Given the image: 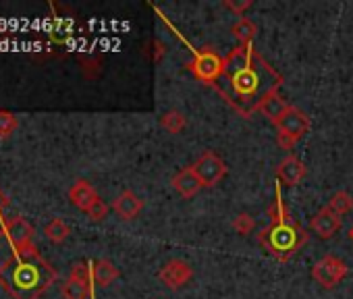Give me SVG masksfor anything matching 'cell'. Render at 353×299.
I'll use <instances>...</instances> for the list:
<instances>
[{
    "label": "cell",
    "instance_id": "cell-28",
    "mask_svg": "<svg viewBox=\"0 0 353 299\" xmlns=\"http://www.w3.org/2000/svg\"><path fill=\"white\" fill-rule=\"evenodd\" d=\"M154 46H156V54H154V61H160L162 59V54H164V44L162 42H154Z\"/></svg>",
    "mask_w": 353,
    "mask_h": 299
},
{
    "label": "cell",
    "instance_id": "cell-3",
    "mask_svg": "<svg viewBox=\"0 0 353 299\" xmlns=\"http://www.w3.org/2000/svg\"><path fill=\"white\" fill-rule=\"evenodd\" d=\"M268 220L270 225L258 235L260 245L279 262L291 260L307 243V233L289 216V210L283 202L281 183H276L274 187V200L268 208Z\"/></svg>",
    "mask_w": 353,
    "mask_h": 299
},
{
    "label": "cell",
    "instance_id": "cell-17",
    "mask_svg": "<svg viewBox=\"0 0 353 299\" xmlns=\"http://www.w3.org/2000/svg\"><path fill=\"white\" fill-rule=\"evenodd\" d=\"M61 293H63L65 299H88L92 295V282L67 278L63 282V287H61Z\"/></svg>",
    "mask_w": 353,
    "mask_h": 299
},
{
    "label": "cell",
    "instance_id": "cell-20",
    "mask_svg": "<svg viewBox=\"0 0 353 299\" xmlns=\"http://www.w3.org/2000/svg\"><path fill=\"white\" fill-rule=\"evenodd\" d=\"M44 233H46V237H48L52 243H63V241L69 237L71 229H69V225H67L63 218H52V220L46 225Z\"/></svg>",
    "mask_w": 353,
    "mask_h": 299
},
{
    "label": "cell",
    "instance_id": "cell-27",
    "mask_svg": "<svg viewBox=\"0 0 353 299\" xmlns=\"http://www.w3.org/2000/svg\"><path fill=\"white\" fill-rule=\"evenodd\" d=\"M276 143H279L283 150H293V145H295L297 141H295L293 137H289V135H285V133L279 131V133H276Z\"/></svg>",
    "mask_w": 353,
    "mask_h": 299
},
{
    "label": "cell",
    "instance_id": "cell-2",
    "mask_svg": "<svg viewBox=\"0 0 353 299\" xmlns=\"http://www.w3.org/2000/svg\"><path fill=\"white\" fill-rule=\"evenodd\" d=\"M57 270L36 251L21 249L0 264V287L13 299H38L57 282Z\"/></svg>",
    "mask_w": 353,
    "mask_h": 299
},
{
    "label": "cell",
    "instance_id": "cell-30",
    "mask_svg": "<svg viewBox=\"0 0 353 299\" xmlns=\"http://www.w3.org/2000/svg\"><path fill=\"white\" fill-rule=\"evenodd\" d=\"M349 239H351V241H353V227H351V229H349Z\"/></svg>",
    "mask_w": 353,
    "mask_h": 299
},
{
    "label": "cell",
    "instance_id": "cell-21",
    "mask_svg": "<svg viewBox=\"0 0 353 299\" xmlns=\"http://www.w3.org/2000/svg\"><path fill=\"white\" fill-rule=\"evenodd\" d=\"M326 208H330L334 214L343 216V214H347V212L353 210V198H351L347 192H336V194L328 200V206H326Z\"/></svg>",
    "mask_w": 353,
    "mask_h": 299
},
{
    "label": "cell",
    "instance_id": "cell-14",
    "mask_svg": "<svg viewBox=\"0 0 353 299\" xmlns=\"http://www.w3.org/2000/svg\"><path fill=\"white\" fill-rule=\"evenodd\" d=\"M170 183H172L174 192L179 194L181 198H185V200L198 196V192L202 189V183H200V179L196 177V173L192 171V167H188V169H183V171L176 173V175L172 177Z\"/></svg>",
    "mask_w": 353,
    "mask_h": 299
},
{
    "label": "cell",
    "instance_id": "cell-15",
    "mask_svg": "<svg viewBox=\"0 0 353 299\" xmlns=\"http://www.w3.org/2000/svg\"><path fill=\"white\" fill-rule=\"evenodd\" d=\"M287 108H289V104L285 102V98L279 94V92H272V94H268L262 102H260V106H258V112H262L270 123H279V118L287 112Z\"/></svg>",
    "mask_w": 353,
    "mask_h": 299
},
{
    "label": "cell",
    "instance_id": "cell-4",
    "mask_svg": "<svg viewBox=\"0 0 353 299\" xmlns=\"http://www.w3.org/2000/svg\"><path fill=\"white\" fill-rule=\"evenodd\" d=\"M223 63L225 59H221L212 48H204V50H194V61L188 67L198 81L214 85V81L223 73Z\"/></svg>",
    "mask_w": 353,
    "mask_h": 299
},
{
    "label": "cell",
    "instance_id": "cell-9",
    "mask_svg": "<svg viewBox=\"0 0 353 299\" xmlns=\"http://www.w3.org/2000/svg\"><path fill=\"white\" fill-rule=\"evenodd\" d=\"M7 237L9 241L13 243L15 251H21V249H32L34 247V227L21 218V216H15L7 223Z\"/></svg>",
    "mask_w": 353,
    "mask_h": 299
},
{
    "label": "cell",
    "instance_id": "cell-13",
    "mask_svg": "<svg viewBox=\"0 0 353 299\" xmlns=\"http://www.w3.org/2000/svg\"><path fill=\"white\" fill-rule=\"evenodd\" d=\"M112 210L123 218V220H133L139 216V212L143 210V200L139 196H135L133 192H123L119 194V198L112 202Z\"/></svg>",
    "mask_w": 353,
    "mask_h": 299
},
{
    "label": "cell",
    "instance_id": "cell-23",
    "mask_svg": "<svg viewBox=\"0 0 353 299\" xmlns=\"http://www.w3.org/2000/svg\"><path fill=\"white\" fill-rule=\"evenodd\" d=\"M233 229L239 233V235H250L254 229H256V220L248 214V212H241L233 218Z\"/></svg>",
    "mask_w": 353,
    "mask_h": 299
},
{
    "label": "cell",
    "instance_id": "cell-8",
    "mask_svg": "<svg viewBox=\"0 0 353 299\" xmlns=\"http://www.w3.org/2000/svg\"><path fill=\"white\" fill-rule=\"evenodd\" d=\"M310 127H312L310 116H307L303 110L295 108V106H289L287 112H285V114L279 118V123H276V129H279L281 133L293 137L295 141H299V139L310 131Z\"/></svg>",
    "mask_w": 353,
    "mask_h": 299
},
{
    "label": "cell",
    "instance_id": "cell-7",
    "mask_svg": "<svg viewBox=\"0 0 353 299\" xmlns=\"http://www.w3.org/2000/svg\"><path fill=\"white\" fill-rule=\"evenodd\" d=\"M158 276H160V280H162L164 287H168V289H181V287H185L192 280L194 268L185 260L174 258V260H168L160 268Z\"/></svg>",
    "mask_w": 353,
    "mask_h": 299
},
{
    "label": "cell",
    "instance_id": "cell-1",
    "mask_svg": "<svg viewBox=\"0 0 353 299\" xmlns=\"http://www.w3.org/2000/svg\"><path fill=\"white\" fill-rule=\"evenodd\" d=\"M283 77L252 44H237L223 63V73L214 81V90L241 116H252L260 102L279 92Z\"/></svg>",
    "mask_w": 353,
    "mask_h": 299
},
{
    "label": "cell",
    "instance_id": "cell-12",
    "mask_svg": "<svg viewBox=\"0 0 353 299\" xmlns=\"http://www.w3.org/2000/svg\"><path fill=\"white\" fill-rule=\"evenodd\" d=\"M69 200L75 208H79L81 212H88L100 198L96 194V189L92 187V183H88L85 179H79L71 185L69 189Z\"/></svg>",
    "mask_w": 353,
    "mask_h": 299
},
{
    "label": "cell",
    "instance_id": "cell-18",
    "mask_svg": "<svg viewBox=\"0 0 353 299\" xmlns=\"http://www.w3.org/2000/svg\"><path fill=\"white\" fill-rule=\"evenodd\" d=\"M231 34H233V38H235L239 44H252L254 38H256V34H258V28H256V23L250 21L248 17H241V19L231 28Z\"/></svg>",
    "mask_w": 353,
    "mask_h": 299
},
{
    "label": "cell",
    "instance_id": "cell-19",
    "mask_svg": "<svg viewBox=\"0 0 353 299\" xmlns=\"http://www.w3.org/2000/svg\"><path fill=\"white\" fill-rule=\"evenodd\" d=\"M160 125L168 133L176 135V133H181L188 127V118H185V114L181 110H168V112H164L160 116Z\"/></svg>",
    "mask_w": 353,
    "mask_h": 299
},
{
    "label": "cell",
    "instance_id": "cell-24",
    "mask_svg": "<svg viewBox=\"0 0 353 299\" xmlns=\"http://www.w3.org/2000/svg\"><path fill=\"white\" fill-rule=\"evenodd\" d=\"M69 278L83 280V282H92V266H90L88 262H75V264L71 266Z\"/></svg>",
    "mask_w": 353,
    "mask_h": 299
},
{
    "label": "cell",
    "instance_id": "cell-29",
    "mask_svg": "<svg viewBox=\"0 0 353 299\" xmlns=\"http://www.w3.org/2000/svg\"><path fill=\"white\" fill-rule=\"evenodd\" d=\"M7 206H9V200H7V196L3 192H0V210H5Z\"/></svg>",
    "mask_w": 353,
    "mask_h": 299
},
{
    "label": "cell",
    "instance_id": "cell-10",
    "mask_svg": "<svg viewBox=\"0 0 353 299\" xmlns=\"http://www.w3.org/2000/svg\"><path fill=\"white\" fill-rule=\"evenodd\" d=\"M310 231L314 235H318L320 239H330L341 231V216L334 214L330 208H322L318 210L312 220H310Z\"/></svg>",
    "mask_w": 353,
    "mask_h": 299
},
{
    "label": "cell",
    "instance_id": "cell-25",
    "mask_svg": "<svg viewBox=\"0 0 353 299\" xmlns=\"http://www.w3.org/2000/svg\"><path fill=\"white\" fill-rule=\"evenodd\" d=\"M88 216H90V220H94V223H100V220H104L106 216H108V206L102 202V200H98L88 212H85Z\"/></svg>",
    "mask_w": 353,
    "mask_h": 299
},
{
    "label": "cell",
    "instance_id": "cell-16",
    "mask_svg": "<svg viewBox=\"0 0 353 299\" xmlns=\"http://www.w3.org/2000/svg\"><path fill=\"white\" fill-rule=\"evenodd\" d=\"M119 278V268L110 260H96L92 264V280L98 287H108Z\"/></svg>",
    "mask_w": 353,
    "mask_h": 299
},
{
    "label": "cell",
    "instance_id": "cell-11",
    "mask_svg": "<svg viewBox=\"0 0 353 299\" xmlns=\"http://www.w3.org/2000/svg\"><path fill=\"white\" fill-rule=\"evenodd\" d=\"M276 177H279V183L281 185H287V187H295L301 183V179L305 177V165L295 158V156H287L279 169H276Z\"/></svg>",
    "mask_w": 353,
    "mask_h": 299
},
{
    "label": "cell",
    "instance_id": "cell-22",
    "mask_svg": "<svg viewBox=\"0 0 353 299\" xmlns=\"http://www.w3.org/2000/svg\"><path fill=\"white\" fill-rule=\"evenodd\" d=\"M17 116L13 112L0 110V139H5L9 135H13L17 131Z\"/></svg>",
    "mask_w": 353,
    "mask_h": 299
},
{
    "label": "cell",
    "instance_id": "cell-5",
    "mask_svg": "<svg viewBox=\"0 0 353 299\" xmlns=\"http://www.w3.org/2000/svg\"><path fill=\"white\" fill-rule=\"evenodd\" d=\"M192 171L196 173V177L200 179L202 187H214L219 185L225 175H227V165L225 161L214 154L212 150H208V152H204L194 165H192Z\"/></svg>",
    "mask_w": 353,
    "mask_h": 299
},
{
    "label": "cell",
    "instance_id": "cell-26",
    "mask_svg": "<svg viewBox=\"0 0 353 299\" xmlns=\"http://www.w3.org/2000/svg\"><path fill=\"white\" fill-rule=\"evenodd\" d=\"M223 5H225L229 11H233V13H237V15H243V11L252 7V0H241V3H237V0H235V3H233V0H225Z\"/></svg>",
    "mask_w": 353,
    "mask_h": 299
},
{
    "label": "cell",
    "instance_id": "cell-6",
    "mask_svg": "<svg viewBox=\"0 0 353 299\" xmlns=\"http://www.w3.org/2000/svg\"><path fill=\"white\" fill-rule=\"evenodd\" d=\"M347 272H349L347 264L341 258L330 256V254L312 266V278L324 289H334L347 276Z\"/></svg>",
    "mask_w": 353,
    "mask_h": 299
}]
</instances>
